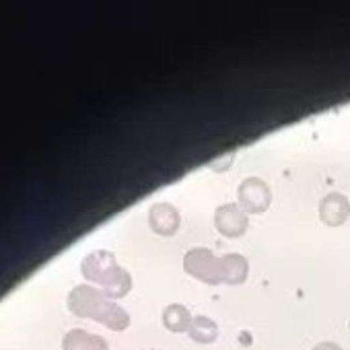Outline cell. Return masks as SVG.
<instances>
[{
    "mask_svg": "<svg viewBox=\"0 0 350 350\" xmlns=\"http://www.w3.org/2000/svg\"><path fill=\"white\" fill-rule=\"evenodd\" d=\"M64 350H107V344L103 338L87 334L83 329H70L62 338Z\"/></svg>",
    "mask_w": 350,
    "mask_h": 350,
    "instance_id": "3957f363",
    "label": "cell"
},
{
    "mask_svg": "<svg viewBox=\"0 0 350 350\" xmlns=\"http://www.w3.org/2000/svg\"><path fill=\"white\" fill-rule=\"evenodd\" d=\"M68 307L79 317H91L97 319L113 329H122L128 323V317L124 309H120L116 303H111L103 293H99L93 286L81 284L70 291L68 295Z\"/></svg>",
    "mask_w": 350,
    "mask_h": 350,
    "instance_id": "6da1fadb",
    "label": "cell"
},
{
    "mask_svg": "<svg viewBox=\"0 0 350 350\" xmlns=\"http://www.w3.org/2000/svg\"><path fill=\"white\" fill-rule=\"evenodd\" d=\"M83 274L87 280L99 282L109 297H120L128 291V274L116 264L113 256L107 252H95L83 260Z\"/></svg>",
    "mask_w": 350,
    "mask_h": 350,
    "instance_id": "7a4b0ae2",
    "label": "cell"
}]
</instances>
